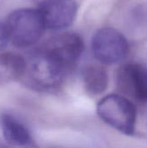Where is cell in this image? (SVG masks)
I'll use <instances>...</instances> for the list:
<instances>
[{
  "label": "cell",
  "instance_id": "5",
  "mask_svg": "<svg viewBox=\"0 0 147 148\" xmlns=\"http://www.w3.org/2000/svg\"><path fill=\"white\" fill-rule=\"evenodd\" d=\"M119 90L138 103H147V66L130 62L121 65L116 74Z\"/></svg>",
  "mask_w": 147,
  "mask_h": 148
},
{
  "label": "cell",
  "instance_id": "4",
  "mask_svg": "<svg viewBox=\"0 0 147 148\" xmlns=\"http://www.w3.org/2000/svg\"><path fill=\"white\" fill-rule=\"evenodd\" d=\"M92 49L95 58L103 64H115L123 61L129 53L126 36L113 28L98 29L92 39Z\"/></svg>",
  "mask_w": 147,
  "mask_h": 148
},
{
  "label": "cell",
  "instance_id": "10",
  "mask_svg": "<svg viewBox=\"0 0 147 148\" xmlns=\"http://www.w3.org/2000/svg\"><path fill=\"white\" fill-rule=\"evenodd\" d=\"M82 82L85 91L91 96L104 93L108 85V75L102 65L88 64L83 68Z\"/></svg>",
  "mask_w": 147,
  "mask_h": 148
},
{
  "label": "cell",
  "instance_id": "6",
  "mask_svg": "<svg viewBox=\"0 0 147 148\" xmlns=\"http://www.w3.org/2000/svg\"><path fill=\"white\" fill-rule=\"evenodd\" d=\"M38 10L46 29L62 30L74 22L77 3L75 0H42Z\"/></svg>",
  "mask_w": 147,
  "mask_h": 148
},
{
  "label": "cell",
  "instance_id": "9",
  "mask_svg": "<svg viewBox=\"0 0 147 148\" xmlns=\"http://www.w3.org/2000/svg\"><path fill=\"white\" fill-rule=\"evenodd\" d=\"M26 66V59L16 53L0 54V86L8 85L22 79Z\"/></svg>",
  "mask_w": 147,
  "mask_h": 148
},
{
  "label": "cell",
  "instance_id": "2",
  "mask_svg": "<svg viewBox=\"0 0 147 148\" xmlns=\"http://www.w3.org/2000/svg\"><path fill=\"white\" fill-rule=\"evenodd\" d=\"M9 42L16 48L36 44L45 28L39 10L23 8L12 11L4 23Z\"/></svg>",
  "mask_w": 147,
  "mask_h": 148
},
{
  "label": "cell",
  "instance_id": "1",
  "mask_svg": "<svg viewBox=\"0 0 147 148\" xmlns=\"http://www.w3.org/2000/svg\"><path fill=\"white\" fill-rule=\"evenodd\" d=\"M68 69L44 46L32 52L26 59L22 77L25 85L40 92H50L62 84Z\"/></svg>",
  "mask_w": 147,
  "mask_h": 148
},
{
  "label": "cell",
  "instance_id": "3",
  "mask_svg": "<svg viewBox=\"0 0 147 148\" xmlns=\"http://www.w3.org/2000/svg\"><path fill=\"white\" fill-rule=\"evenodd\" d=\"M97 114L107 125L125 135H133L137 121L134 103L125 95H108L97 104Z\"/></svg>",
  "mask_w": 147,
  "mask_h": 148
},
{
  "label": "cell",
  "instance_id": "7",
  "mask_svg": "<svg viewBox=\"0 0 147 148\" xmlns=\"http://www.w3.org/2000/svg\"><path fill=\"white\" fill-rule=\"evenodd\" d=\"M69 70L81 57L84 42L81 36L74 32H65L54 36L44 45Z\"/></svg>",
  "mask_w": 147,
  "mask_h": 148
},
{
  "label": "cell",
  "instance_id": "8",
  "mask_svg": "<svg viewBox=\"0 0 147 148\" xmlns=\"http://www.w3.org/2000/svg\"><path fill=\"white\" fill-rule=\"evenodd\" d=\"M0 126L4 140L12 146L27 147L32 144V138L27 127L10 114L0 116Z\"/></svg>",
  "mask_w": 147,
  "mask_h": 148
},
{
  "label": "cell",
  "instance_id": "11",
  "mask_svg": "<svg viewBox=\"0 0 147 148\" xmlns=\"http://www.w3.org/2000/svg\"><path fill=\"white\" fill-rule=\"evenodd\" d=\"M9 42L4 24L0 22V51H2Z\"/></svg>",
  "mask_w": 147,
  "mask_h": 148
}]
</instances>
